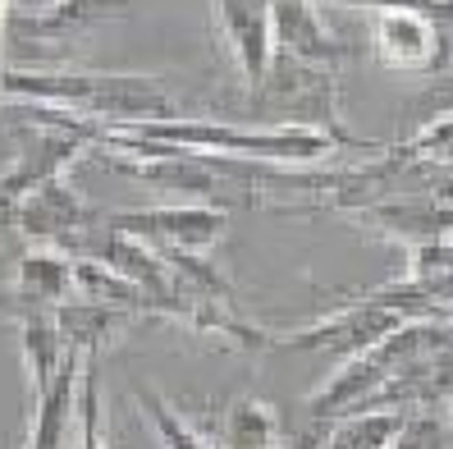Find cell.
Instances as JSON below:
<instances>
[{
    "label": "cell",
    "instance_id": "cell-16",
    "mask_svg": "<svg viewBox=\"0 0 453 449\" xmlns=\"http://www.w3.org/2000/svg\"><path fill=\"white\" fill-rule=\"evenodd\" d=\"M385 156H389V161H398V166L449 170V166H453V111L426 120L417 134H408L403 143H389Z\"/></svg>",
    "mask_w": 453,
    "mask_h": 449
},
{
    "label": "cell",
    "instance_id": "cell-12",
    "mask_svg": "<svg viewBox=\"0 0 453 449\" xmlns=\"http://www.w3.org/2000/svg\"><path fill=\"white\" fill-rule=\"evenodd\" d=\"M19 316V344H23V362H28V381L33 394H42L56 381L60 362H65V335H60V316L56 312H14Z\"/></svg>",
    "mask_w": 453,
    "mask_h": 449
},
{
    "label": "cell",
    "instance_id": "cell-18",
    "mask_svg": "<svg viewBox=\"0 0 453 449\" xmlns=\"http://www.w3.org/2000/svg\"><path fill=\"white\" fill-rule=\"evenodd\" d=\"M73 449H111L105 445V408H101V353L83 358L78 376V436Z\"/></svg>",
    "mask_w": 453,
    "mask_h": 449
},
{
    "label": "cell",
    "instance_id": "cell-7",
    "mask_svg": "<svg viewBox=\"0 0 453 449\" xmlns=\"http://www.w3.org/2000/svg\"><path fill=\"white\" fill-rule=\"evenodd\" d=\"M371 56L398 74H435L449 65V46L435 19L412 10H376L371 14Z\"/></svg>",
    "mask_w": 453,
    "mask_h": 449
},
{
    "label": "cell",
    "instance_id": "cell-13",
    "mask_svg": "<svg viewBox=\"0 0 453 449\" xmlns=\"http://www.w3.org/2000/svg\"><path fill=\"white\" fill-rule=\"evenodd\" d=\"M403 422V408H357L339 422H326V449H394Z\"/></svg>",
    "mask_w": 453,
    "mask_h": 449
},
{
    "label": "cell",
    "instance_id": "cell-10",
    "mask_svg": "<svg viewBox=\"0 0 453 449\" xmlns=\"http://www.w3.org/2000/svg\"><path fill=\"white\" fill-rule=\"evenodd\" d=\"M92 261L111 267L119 280L138 284L142 294L151 298V316H161V307H165L170 298H179V289H174V275H170V267H165V257L156 252L151 244L133 239V234L105 229V239H101V248H96V257H92Z\"/></svg>",
    "mask_w": 453,
    "mask_h": 449
},
{
    "label": "cell",
    "instance_id": "cell-19",
    "mask_svg": "<svg viewBox=\"0 0 453 449\" xmlns=\"http://www.w3.org/2000/svg\"><path fill=\"white\" fill-rule=\"evenodd\" d=\"M394 449H453L449 413H440V408L408 413V422H403V431H398Z\"/></svg>",
    "mask_w": 453,
    "mask_h": 449
},
{
    "label": "cell",
    "instance_id": "cell-2",
    "mask_svg": "<svg viewBox=\"0 0 453 449\" xmlns=\"http://www.w3.org/2000/svg\"><path fill=\"white\" fill-rule=\"evenodd\" d=\"M248 111L271 115L275 124H303V128H316V134H330L343 151H385L380 143L349 134V124L339 120V78L334 69H321V65L275 56L265 83L252 88Z\"/></svg>",
    "mask_w": 453,
    "mask_h": 449
},
{
    "label": "cell",
    "instance_id": "cell-9",
    "mask_svg": "<svg viewBox=\"0 0 453 449\" xmlns=\"http://www.w3.org/2000/svg\"><path fill=\"white\" fill-rule=\"evenodd\" d=\"M78 376H83V353H65L56 381L33 394V422L23 449H69L78 436Z\"/></svg>",
    "mask_w": 453,
    "mask_h": 449
},
{
    "label": "cell",
    "instance_id": "cell-4",
    "mask_svg": "<svg viewBox=\"0 0 453 449\" xmlns=\"http://www.w3.org/2000/svg\"><path fill=\"white\" fill-rule=\"evenodd\" d=\"M105 229L133 234L151 248H179V252H206L225 234V211L211 202H170L147 211H115L105 216Z\"/></svg>",
    "mask_w": 453,
    "mask_h": 449
},
{
    "label": "cell",
    "instance_id": "cell-14",
    "mask_svg": "<svg viewBox=\"0 0 453 449\" xmlns=\"http://www.w3.org/2000/svg\"><path fill=\"white\" fill-rule=\"evenodd\" d=\"M280 440H284V431H280V417L271 404L252 399V394L229 399V408L220 417V449H271Z\"/></svg>",
    "mask_w": 453,
    "mask_h": 449
},
{
    "label": "cell",
    "instance_id": "cell-3",
    "mask_svg": "<svg viewBox=\"0 0 453 449\" xmlns=\"http://www.w3.org/2000/svg\"><path fill=\"white\" fill-rule=\"evenodd\" d=\"M408 316L394 312L376 298H349L339 303L334 312H326L321 321H311L303 330H288V335H275V349H311V353H330L339 362H349L357 353H366L371 344H380L385 335L403 330Z\"/></svg>",
    "mask_w": 453,
    "mask_h": 449
},
{
    "label": "cell",
    "instance_id": "cell-5",
    "mask_svg": "<svg viewBox=\"0 0 453 449\" xmlns=\"http://www.w3.org/2000/svg\"><path fill=\"white\" fill-rule=\"evenodd\" d=\"M88 225H92V206L65 174L46 179L37 193H28L19 206V216H14V234L33 239L37 248H56L69 257H83L78 244H83Z\"/></svg>",
    "mask_w": 453,
    "mask_h": 449
},
{
    "label": "cell",
    "instance_id": "cell-15",
    "mask_svg": "<svg viewBox=\"0 0 453 449\" xmlns=\"http://www.w3.org/2000/svg\"><path fill=\"white\" fill-rule=\"evenodd\" d=\"M119 5L124 0H50V5L23 14L19 28L28 37H73V33H83L88 23L115 14Z\"/></svg>",
    "mask_w": 453,
    "mask_h": 449
},
{
    "label": "cell",
    "instance_id": "cell-22",
    "mask_svg": "<svg viewBox=\"0 0 453 449\" xmlns=\"http://www.w3.org/2000/svg\"><path fill=\"white\" fill-rule=\"evenodd\" d=\"M449 427H453V399H449Z\"/></svg>",
    "mask_w": 453,
    "mask_h": 449
},
{
    "label": "cell",
    "instance_id": "cell-21",
    "mask_svg": "<svg viewBox=\"0 0 453 449\" xmlns=\"http://www.w3.org/2000/svg\"><path fill=\"white\" fill-rule=\"evenodd\" d=\"M10 14H14V0H0V33H5V23H10Z\"/></svg>",
    "mask_w": 453,
    "mask_h": 449
},
{
    "label": "cell",
    "instance_id": "cell-11",
    "mask_svg": "<svg viewBox=\"0 0 453 449\" xmlns=\"http://www.w3.org/2000/svg\"><path fill=\"white\" fill-rule=\"evenodd\" d=\"M60 335H65V349H73V353H83V358H92V353H101L111 339L133 321L138 312H124V307H105V303H88V298H73V303H65L60 312Z\"/></svg>",
    "mask_w": 453,
    "mask_h": 449
},
{
    "label": "cell",
    "instance_id": "cell-6",
    "mask_svg": "<svg viewBox=\"0 0 453 449\" xmlns=\"http://www.w3.org/2000/svg\"><path fill=\"white\" fill-rule=\"evenodd\" d=\"M211 19L220 28V42L243 78V88H261L275 65V23L271 0H211Z\"/></svg>",
    "mask_w": 453,
    "mask_h": 449
},
{
    "label": "cell",
    "instance_id": "cell-20",
    "mask_svg": "<svg viewBox=\"0 0 453 449\" xmlns=\"http://www.w3.org/2000/svg\"><path fill=\"white\" fill-rule=\"evenodd\" d=\"M321 5H343V10H412L421 19H435L440 28L453 23V0H321Z\"/></svg>",
    "mask_w": 453,
    "mask_h": 449
},
{
    "label": "cell",
    "instance_id": "cell-1",
    "mask_svg": "<svg viewBox=\"0 0 453 449\" xmlns=\"http://www.w3.org/2000/svg\"><path fill=\"white\" fill-rule=\"evenodd\" d=\"M5 101L56 105L101 124L179 120V105L161 78L147 74H92V69H10Z\"/></svg>",
    "mask_w": 453,
    "mask_h": 449
},
{
    "label": "cell",
    "instance_id": "cell-17",
    "mask_svg": "<svg viewBox=\"0 0 453 449\" xmlns=\"http://www.w3.org/2000/svg\"><path fill=\"white\" fill-rule=\"evenodd\" d=\"M133 404L147 413V422L156 427V436H161L165 449H220V440L202 436L193 422H188V417H179L174 404L165 399V394H156L151 385H138V390H133Z\"/></svg>",
    "mask_w": 453,
    "mask_h": 449
},
{
    "label": "cell",
    "instance_id": "cell-8",
    "mask_svg": "<svg viewBox=\"0 0 453 449\" xmlns=\"http://www.w3.org/2000/svg\"><path fill=\"white\" fill-rule=\"evenodd\" d=\"M73 261L56 248H33L14 261V284H10V312H60L78 298L73 284Z\"/></svg>",
    "mask_w": 453,
    "mask_h": 449
}]
</instances>
